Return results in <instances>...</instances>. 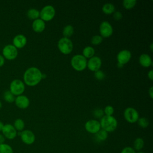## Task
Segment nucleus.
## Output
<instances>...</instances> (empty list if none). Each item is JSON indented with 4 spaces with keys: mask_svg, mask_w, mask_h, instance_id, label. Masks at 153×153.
<instances>
[{
    "mask_svg": "<svg viewBox=\"0 0 153 153\" xmlns=\"http://www.w3.org/2000/svg\"><path fill=\"white\" fill-rule=\"evenodd\" d=\"M42 79V73L36 67H30L27 69L23 74L24 83L28 86H35Z\"/></svg>",
    "mask_w": 153,
    "mask_h": 153,
    "instance_id": "obj_1",
    "label": "nucleus"
},
{
    "mask_svg": "<svg viewBox=\"0 0 153 153\" xmlns=\"http://www.w3.org/2000/svg\"><path fill=\"white\" fill-rule=\"evenodd\" d=\"M99 122L101 129L104 130L108 133L114 131L118 126L117 120L113 116L104 115Z\"/></svg>",
    "mask_w": 153,
    "mask_h": 153,
    "instance_id": "obj_2",
    "label": "nucleus"
},
{
    "mask_svg": "<svg viewBox=\"0 0 153 153\" xmlns=\"http://www.w3.org/2000/svg\"><path fill=\"white\" fill-rule=\"evenodd\" d=\"M87 60L82 54H75L71 60L72 67L76 71H82L87 68Z\"/></svg>",
    "mask_w": 153,
    "mask_h": 153,
    "instance_id": "obj_3",
    "label": "nucleus"
},
{
    "mask_svg": "<svg viewBox=\"0 0 153 153\" xmlns=\"http://www.w3.org/2000/svg\"><path fill=\"white\" fill-rule=\"evenodd\" d=\"M73 43L69 38L62 37L57 42V47L59 51L63 54H69L73 50Z\"/></svg>",
    "mask_w": 153,
    "mask_h": 153,
    "instance_id": "obj_4",
    "label": "nucleus"
},
{
    "mask_svg": "<svg viewBox=\"0 0 153 153\" xmlns=\"http://www.w3.org/2000/svg\"><path fill=\"white\" fill-rule=\"evenodd\" d=\"M56 10L54 7L47 5L44 7L39 11V19L44 22L51 21L55 16Z\"/></svg>",
    "mask_w": 153,
    "mask_h": 153,
    "instance_id": "obj_5",
    "label": "nucleus"
},
{
    "mask_svg": "<svg viewBox=\"0 0 153 153\" xmlns=\"http://www.w3.org/2000/svg\"><path fill=\"white\" fill-rule=\"evenodd\" d=\"M25 90V83L20 79L13 80L10 85V91L14 96H20L23 94Z\"/></svg>",
    "mask_w": 153,
    "mask_h": 153,
    "instance_id": "obj_6",
    "label": "nucleus"
},
{
    "mask_svg": "<svg viewBox=\"0 0 153 153\" xmlns=\"http://www.w3.org/2000/svg\"><path fill=\"white\" fill-rule=\"evenodd\" d=\"M124 117L128 123H134L138 120L139 114L136 109L132 107H128L124 111Z\"/></svg>",
    "mask_w": 153,
    "mask_h": 153,
    "instance_id": "obj_7",
    "label": "nucleus"
},
{
    "mask_svg": "<svg viewBox=\"0 0 153 153\" xmlns=\"http://www.w3.org/2000/svg\"><path fill=\"white\" fill-rule=\"evenodd\" d=\"M3 57L8 60H11L15 59L18 55V50L13 45H6L2 50Z\"/></svg>",
    "mask_w": 153,
    "mask_h": 153,
    "instance_id": "obj_8",
    "label": "nucleus"
},
{
    "mask_svg": "<svg viewBox=\"0 0 153 153\" xmlns=\"http://www.w3.org/2000/svg\"><path fill=\"white\" fill-rule=\"evenodd\" d=\"M113 32V27L109 22L103 21L100 23L99 26V33L103 38L110 37L112 35Z\"/></svg>",
    "mask_w": 153,
    "mask_h": 153,
    "instance_id": "obj_9",
    "label": "nucleus"
},
{
    "mask_svg": "<svg viewBox=\"0 0 153 153\" xmlns=\"http://www.w3.org/2000/svg\"><path fill=\"white\" fill-rule=\"evenodd\" d=\"M22 141L26 145H32L35 140V135L30 130H23L19 133Z\"/></svg>",
    "mask_w": 153,
    "mask_h": 153,
    "instance_id": "obj_10",
    "label": "nucleus"
},
{
    "mask_svg": "<svg viewBox=\"0 0 153 153\" xmlns=\"http://www.w3.org/2000/svg\"><path fill=\"white\" fill-rule=\"evenodd\" d=\"M84 127L87 132L94 134L101 129L100 122L97 120H88L85 123Z\"/></svg>",
    "mask_w": 153,
    "mask_h": 153,
    "instance_id": "obj_11",
    "label": "nucleus"
},
{
    "mask_svg": "<svg viewBox=\"0 0 153 153\" xmlns=\"http://www.w3.org/2000/svg\"><path fill=\"white\" fill-rule=\"evenodd\" d=\"M2 133L5 138L10 140L14 139L17 134V131L14 126L10 124H4L2 130Z\"/></svg>",
    "mask_w": 153,
    "mask_h": 153,
    "instance_id": "obj_12",
    "label": "nucleus"
},
{
    "mask_svg": "<svg viewBox=\"0 0 153 153\" xmlns=\"http://www.w3.org/2000/svg\"><path fill=\"white\" fill-rule=\"evenodd\" d=\"M102 66V60L98 56H94L88 59L87 63V67L88 69L92 71L96 72L100 69Z\"/></svg>",
    "mask_w": 153,
    "mask_h": 153,
    "instance_id": "obj_13",
    "label": "nucleus"
},
{
    "mask_svg": "<svg viewBox=\"0 0 153 153\" xmlns=\"http://www.w3.org/2000/svg\"><path fill=\"white\" fill-rule=\"evenodd\" d=\"M131 58V53L128 50H122L117 55L118 63L124 65L127 64Z\"/></svg>",
    "mask_w": 153,
    "mask_h": 153,
    "instance_id": "obj_14",
    "label": "nucleus"
},
{
    "mask_svg": "<svg viewBox=\"0 0 153 153\" xmlns=\"http://www.w3.org/2000/svg\"><path fill=\"white\" fill-rule=\"evenodd\" d=\"M16 105L20 109H26L30 104L29 98L25 95H20L15 98L14 100Z\"/></svg>",
    "mask_w": 153,
    "mask_h": 153,
    "instance_id": "obj_15",
    "label": "nucleus"
},
{
    "mask_svg": "<svg viewBox=\"0 0 153 153\" xmlns=\"http://www.w3.org/2000/svg\"><path fill=\"white\" fill-rule=\"evenodd\" d=\"M13 43L16 48H22L27 43V38L24 35L18 34L14 37Z\"/></svg>",
    "mask_w": 153,
    "mask_h": 153,
    "instance_id": "obj_16",
    "label": "nucleus"
},
{
    "mask_svg": "<svg viewBox=\"0 0 153 153\" xmlns=\"http://www.w3.org/2000/svg\"><path fill=\"white\" fill-rule=\"evenodd\" d=\"M139 63L143 68H149L152 65V58L149 54L143 53L139 57Z\"/></svg>",
    "mask_w": 153,
    "mask_h": 153,
    "instance_id": "obj_17",
    "label": "nucleus"
},
{
    "mask_svg": "<svg viewBox=\"0 0 153 153\" xmlns=\"http://www.w3.org/2000/svg\"><path fill=\"white\" fill-rule=\"evenodd\" d=\"M32 27L33 31L37 33L42 32L45 28V23L41 19H38L33 21L32 24Z\"/></svg>",
    "mask_w": 153,
    "mask_h": 153,
    "instance_id": "obj_18",
    "label": "nucleus"
},
{
    "mask_svg": "<svg viewBox=\"0 0 153 153\" xmlns=\"http://www.w3.org/2000/svg\"><path fill=\"white\" fill-rule=\"evenodd\" d=\"M95 50L91 46H87L84 48L82 50V56L87 59H90L94 56Z\"/></svg>",
    "mask_w": 153,
    "mask_h": 153,
    "instance_id": "obj_19",
    "label": "nucleus"
},
{
    "mask_svg": "<svg viewBox=\"0 0 153 153\" xmlns=\"http://www.w3.org/2000/svg\"><path fill=\"white\" fill-rule=\"evenodd\" d=\"M102 11L104 14L109 15V14H112L115 11V6L112 3H106L105 4L103 7H102Z\"/></svg>",
    "mask_w": 153,
    "mask_h": 153,
    "instance_id": "obj_20",
    "label": "nucleus"
},
{
    "mask_svg": "<svg viewBox=\"0 0 153 153\" xmlns=\"http://www.w3.org/2000/svg\"><path fill=\"white\" fill-rule=\"evenodd\" d=\"M27 16L30 20H35L39 17V11L36 8H30L27 11Z\"/></svg>",
    "mask_w": 153,
    "mask_h": 153,
    "instance_id": "obj_21",
    "label": "nucleus"
},
{
    "mask_svg": "<svg viewBox=\"0 0 153 153\" xmlns=\"http://www.w3.org/2000/svg\"><path fill=\"white\" fill-rule=\"evenodd\" d=\"M108 136V133L103 129H100L95 134V138L97 141L103 142L106 140Z\"/></svg>",
    "mask_w": 153,
    "mask_h": 153,
    "instance_id": "obj_22",
    "label": "nucleus"
},
{
    "mask_svg": "<svg viewBox=\"0 0 153 153\" xmlns=\"http://www.w3.org/2000/svg\"><path fill=\"white\" fill-rule=\"evenodd\" d=\"M74 32V27L71 25H68L65 26L63 27V31H62L63 37L67 38H70L73 35Z\"/></svg>",
    "mask_w": 153,
    "mask_h": 153,
    "instance_id": "obj_23",
    "label": "nucleus"
},
{
    "mask_svg": "<svg viewBox=\"0 0 153 153\" xmlns=\"http://www.w3.org/2000/svg\"><path fill=\"white\" fill-rule=\"evenodd\" d=\"M144 146V140L141 137H137L133 142V148L135 151H141Z\"/></svg>",
    "mask_w": 153,
    "mask_h": 153,
    "instance_id": "obj_24",
    "label": "nucleus"
},
{
    "mask_svg": "<svg viewBox=\"0 0 153 153\" xmlns=\"http://www.w3.org/2000/svg\"><path fill=\"white\" fill-rule=\"evenodd\" d=\"M25 122L21 118H17L16 119L14 122V127L17 131H22L24 130L25 128Z\"/></svg>",
    "mask_w": 153,
    "mask_h": 153,
    "instance_id": "obj_25",
    "label": "nucleus"
},
{
    "mask_svg": "<svg viewBox=\"0 0 153 153\" xmlns=\"http://www.w3.org/2000/svg\"><path fill=\"white\" fill-rule=\"evenodd\" d=\"M136 0H124L123 1V6L126 10H131L136 5Z\"/></svg>",
    "mask_w": 153,
    "mask_h": 153,
    "instance_id": "obj_26",
    "label": "nucleus"
},
{
    "mask_svg": "<svg viewBox=\"0 0 153 153\" xmlns=\"http://www.w3.org/2000/svg\"><path fill=\"white\" fill-rule=\"evenodd\" d=\"M0 153H14L12 147L7 143L0 144Z\"/></svg>",
    "mask_w": 153,
    "mask_h": 153,
    "instance_id": "obj_27",
    "label": "nucleus"
},
{
    "mask_svg": "<svg viewBox=\"0 0 153 153\" xmlns=\"http://www.w3.org/2000/svg\"><path fill=\"white\" fill-rule=\"evenodd\" d=\"M4 100L8 103L14 102L15 100L14 96L11 93L10 90H6L4 93Z\"/></svg>",
    "mask_w": 153,
    "mask_h": 153,
    "instance_id": "obj_28",
    "label": "nucleus"
},
{
    "mask_svg": "<svg viewBox=\"0 0 153 153\" xmlns=\"http://www.w3.org/2000/svg\"><path fill=\"white\" fill-rule=\"evenodd\" d=\"M137 124L138 125L141 127V128H146L148 126H149V120L148 118H145V117H140V118H139L138 120L137 121Z\"/></svg>",
    "mask_w": 153,
    "mask_h": 153,
    "instance_id": "obj_29",
    "label": "nucleus"
},
{
    "mask_svg": "<svg viewBox=\"0 0 153 153\" xmlns=\"http://www.w3.org/2000/svg\"><path fill=\"white\" fill-rule=\"evenodd\" d=\"M103 39V38L100 35H94L91 39V43L94 45H99L102 42Z\"/></svg>",
    "mask_w": 153,
    "mask_h": 153,
    "instance_id": "obj_30",
    "label": "nucleus"
},
{
    "mask_svg": "<svg viewBox=\"0 0 153 153\" xmlns=\"http://www.w3.org/2000/svg\"><path fill=\"white\" fill-rule=\"evenodd\" d=\"M93 116L96 118H102L105 115L103 112V110L101 108H96L93 111Z\"/></svg>",
    "mask_w": 153,
    "mask_h": 153,
    "instance_id": "obj_31",
    "label": "nucleus"
},
{
    "mask_svg": "<svg viewBox=\"0 0 153 153\" xmlns=\"http://www.w3.org/2000/svg\"><path fill=\"white\" fill-rule=\"evenodd\" d=\"M103 112L105 115L112 116L114 113V109L111 105H107L103 109Z\"/></svg>",
    "mask_w": 153,
    "mask_h": 153,
    "instance_id": "obj_32",
    "label": "nucleus"
},
{
    "mask_svg": "<svg viewBox=\"0 0 153 153\" xmlns=\"http://www.w3.org/2000/svg\"><path fill=\"white\" fill-rule=\"evenodd\" d=\"M94 77L97 80H99V81H101V80L105 78V73L102 71H101L100 69L94 72Z\"/></svg>",
    "mask_w": 153,
    "mask_h": 153,
    "instance_id": "obj_33",
    "label": "nucleus"
},
{
    "mask_svg": "<svg viewBox=\"0 0 153 153\" xmlns=\"http://www.w3.org/2000/svg\"><path fill=\"white\" fill-rule=\"evenodd\" d=\"M136 151L131 146H126L121 151L120 153H136Z\"/></svg>",
    "mask_w": 153,
    "mask_h": 153,
    "instance_id": "obj_34",
    "label": "nucleus"
},
{
    "mask_svg": "<svg viewBox=\"0 0 153 153\" xmlns=\"http://www.w3.org/2000/svg\"><path fill=\"white\" fill-rule=\"evenodd\" d=\"M112 16H113V18L115 20H120L123 18V14L120 11H115L112 14Z\"/></svg>",
    "mask_w": 153,
    "mask_h": 153,
    "instance_id": "obj_35",
    "label": "nucleus"
},
{
    "mask_svg": "<svg viewBox=\"0 0 153 153\" xmlns=\"http://www.w3.org/2000/svg\"><path fill=\"white\" fill-rule=\"evenodd\" d=\"M148 78L151 80L152 81L153 80V71L152 69H151L148 73Z\"/></svg>",
    "mask_w": 153,
    "mask_h": 153,
    "instance_id": "obj_36",
    "label": "nucleus"
},
{
    "mask_svg": "<svg viewBox=\"0 0 153 153\" xmlns=\"http://www.w3.org/2000/svg\"><path fill=\"white\" fill-rule=\"evenodd\" d=\"M148 94L151 99L153 98V87L152 86L148 89Z\"/></svg>",
    "mask_w": 153,
    "mask_h": 153,
    "instance_id": "obj_37",
    "label": "nucleus"
},
{
    "mask_svg": "<svg viewBox=\"0 0 153 153\" xmlns=\"http://www.w3.org/2000/svg\"><path fill=\"white\" fill-rule=\"evenodd\" d=\"M5 63V59L3 56L0 54V67L2 66Z\"/></svg>",
    "mask_w": 153,
    "mask_h": 153,
    "instance_id": "obj_38",
    "label": "nucleus"
},
{
    "mask_svg": "<svg viewBox=\"0 0 153 153\" xmlns=\"http://www.w3.org/2000/svg\"><path fill=\"white\" fill-rule=\"evenodd\" d=\"M5 140V138L3 136V134H0V144L4 143Z\"/></svg>",
    "mask_w": 153,
    "mask_h": 153,
    "instance_id": "obj_39",
    "label": "nucleus"
},
{
    "mask_svg": "<svg viewBox=\"0 0 153 153\" xmlns=\"http://www.w3.org/2000/svg\"><path fill=\"white\" fill-rule=\"evenodd\" d=\"M4 126V123H3L2 121H0V131H2V128H3Z\"/></svg>",
    "mask_w": 153,
    "mask_h": 153,
    "instance_id": "obj_40",
    "label": "nucleus"
},
{
    "mask_svg": "<svg viewBox=\"0 0 153 153\" xmlns=\"http://www.w3.org/2000/svg\"><path fill=\"white\" fill-rule=\"evenodd\" d=\"M123 66H124V65H121V64H120V63H117V66H118V68H122Z\"/></svg>",
    "mask_w": 153,
    "mask_h": 153,
    "instance_id": "obj_41",
    "label": "nucleus"
},
{
    "mask_svg": "<svg viewBox=\"0 0 153 153\" xmlns=\"http://www.w3.org/2000/svg\"><path fill=\"white\" fill-rule=\"evenodd\" d=\"M136 153H145V152H144L143 151H137V152H136Z\"/></svg>",
    "mask_w": 153,
    "mask_h": 153,
    "instance_id": "obj_42",
    "label": "nucleus"
},
{
    "mask_svg": "<svg viewBox=\"0 0 153 153\" xmlns=\"http://www.w3.org/2000/svg\"><path fill=\"white\" fill-rule=\"evenodd\" d=\"M150 48H151V51H152V44H151Z\"/></svg>",
    "mask_w": 153,
    "mask_h": 153,
    "instance_id": "obj_43",
    "label": "nucleus"
},
{
    "mask_svg": "<svg viewBox=\"0 0 153 153\" xmlns=\"http://www.w3.org/2000/svg\"><path fill=\"white\" fill-rule=\"evenodd\" d=\"M2 103H1V102L0 101V109L2 108Z\"/></svg>",
    "mask_w": 153,
    "mask_h": 153,
    "instance_id": "obj_44",
    "label": "nucleus"
}]
</instances>
